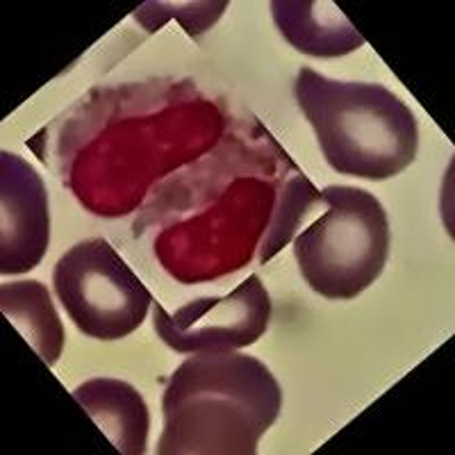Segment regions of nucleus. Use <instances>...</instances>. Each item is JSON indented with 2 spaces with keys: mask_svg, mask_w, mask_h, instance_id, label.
<instances>
[{
  "mask_svg": "<svg viewBox=\"0 0 455 455\" xmlns=\"http://www.w3.org/2000/svg\"><path fill=\"white\" fill-rule=\"evenodd\" d=\"M51 243L48 192L35 166L10 150L0 153V274L36 269Z\"/></svg>",
  "mask_w": 455,
  "mask_h": 455,
  "instance_id": "nucleus-6",
  "label": "nucleus"
},
{
  "mask_svg": "<svg viewBox=\"0 0 455 455\" xmlns=\"http://www.w3.org/2000/svg\"><path fill=\"white\" fill-rule=\"evenodd\" d=\"M326 212L294 239L299 271L315 294L353 300L371 287L389 258L392 230L383 203L360 187L328 185Z\"/></svg>",
  "mask_w": 455,
  "mask_h": 455,
  "instance_id": "nucleus-3",
  "label": "nucleus"
},
{
  "mask_svg": "<svg viewBox=\"0 0 455 455\" xmlns=\"http://www.w3.org/2000/svg\"><path fill=\"white\" fill-rule=\"evenodd\" d=\"M0 310L21 332L46 367H55L64 351L62 319L52 306L51 291L39 280H16L0 284Z\"/></svg>",
  "mask_w": 455,
  "mask_h": 455,
  "instance_id": "nucleus-9",
  "label": "nucleus"
},
{
  "mask_svg": "<svg viewBox=\"0 0 455 455\" xmlns=\"http://www.w3.org/2000/svg\"><path fill=\"white\" fill-rule=\"evenodd\" d=\"M294 99L315 130L323 160L341 176L387 180L417 160V116L383 84L300 68Z\"/></svg>",
  "mask_w": 455,
  "mask_h": 455,
  "instance_id": "nucleus-2",
  "label": "nucleus"
},
{
  "mask_svg": "<svg viewBox=\"0 0 455 455\" xmlns=\"http://www.w3.org/2000/svg\"><path fill=\"white\" fill-rule=\"evenodd\" d=\"M271 321V296L249 275L230 294L196 299L176 312L156 303L153 331L176 353H226L253 347Z\"/></svg>",
  "mask_w": 455,
  "mask_h": 455,
  "instance_id": "nucleus-5",
  "label": "nucleus"
},
{
  "mask_svg": "<svg viewBox=\"0 0 455 455\" xmlns=\"http://www.w3.org/2000/svg\"><path fill=\"white\" fill-rule=\"evenodd\" d=\"M52 290L73 326L100 341L132 335L153 306V294L103 237L78 242L57 259Z\"/></svg>",
  "mask_w": 455,
  "mask_h": 455,
  "instance_id": "nucleus-4",
  "label": "nucleus"
},
{
  "mask_svg": "<svg viewBox=\"0 0 455 455\" xmlns=\"http://www.w3.org/2000/svg\"><path fill=\"white\" fill-rule=\"evenodd\" d=\"M283 410L271 369L242 353H192L162 394L160 455H255Z\"/></svg>",
  "mask_w": 455,
  "mask_h": 455,
  "instance_id": "nucleus-1",
  "label": "nucleus"
},
{
  "mask_svg": "<svg viewBox=\"0 0 455 455\" xmlns=\"http://www.w3.org/2000/svg\"><path fill=\"white\" fill-rule=\"evenodd\" d=\"M315 201H321V192H316L312 182L306 176H299L290 182V187L283 192V201H280V210L275 214V221L271 223V230L264 239L262 253L259 259L269 262L284 243L290 242L291 235H294L299 221L307 217L310 207Z\"/></svg>",
  "mask_w": 455,
  "mask_h": 455,
  "instance_id": "nucleus-10",
  "label": "nucleus"
},
{
  "mask_svg": "<svg viewBox=\"0 0 455 455\" xmlns=\"http://www.w3.org/2000/svg\"><path fill=\"white\" fill-rule=\"evenodd\" d=\"M71 394L119 453H146L150 412L140 389L116 378H92Z\"/></svg>",
  "mask_w": 455,
  "mask_h": 455,
  "instance_id": "nucleus-7",
  "label": "nucleus"
},
{
  "mask_svg": "<svg viewBox=\"0 0 455 455\" xmlns=\"http://www.w3.org/2000/svg\"><path fill=\"white\" fill-rule=\"evenodd\" d=\"M271 16L280 35L303 55L328 60L364 46V36L331 0H274Z\"/></svg>",
  "mask_w": 455,
  "mask_h": 455,
  "instance_id": "nucleus-8",
  "label": "nucleus"
}]
</instances>
